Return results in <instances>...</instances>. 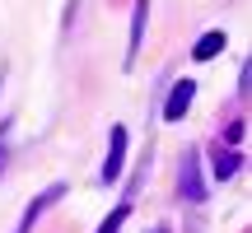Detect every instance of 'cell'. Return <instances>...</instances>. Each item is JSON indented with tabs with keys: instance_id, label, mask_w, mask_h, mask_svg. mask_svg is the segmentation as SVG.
Listing matches in <instances>:
<instances>
[{
	"instance_id": "cell-9",
	"label": "cell",
	"mask_w": 252,
	"mask_h": 233,
	"mask_svg": "<svg viewBox=\"0 0 252 233\" xmlns=\"http://www.w3.org/2000/svg\"><path fill=\"white\" fill-rule=\"evenodd\" d=\"M154 233H163V229H154Z\"/></svg>"
},
{
	"instance_id": "cell-7",
	"label": "cell",
	"mask_w": 252,
	"mask_h": 233,
	"mask_svg": "<svg viewBox=\"0 0 252 233\" xmlns=\"http://www.w3.org/2000/svg\"><path fill=\"white\" fill-rule=\"evenodd\" d=\"M238 173V149H220L215 154V177L224 182V177H234Z\"/></svg>"
},
{
	"instance_id": "cell-2",
	"label": "cell",
	"mask_w": 252,
	"mask_h": 233,
	"mask_svg": "<svg viewBox=\"0 0 252 233\" xmlns=\"http://www.w3.org/2000/svg\"><path fill=\"white\" fill-rule=\"evenodd\" d=\"M61 196H65V182H52V187H47L37 201H28V210H24V219H19V229H14V233H28V229H33V224H37V219H42Z\"/></svg>"
},
{
	"instance_id": "cell-6",
	"label": "cell",
	"mask_w": 252,
	"mask_h": 233,
	"mask_svg": "<svg viewBox=\"0 0 252 233\" xmlns=\"http://www.w3.org/2000/svg\"><path fill=\"white\" fill-rule=\"evenodd\" d=\"M220 52H224V33L215 28V33H206L196 42V52H191V56H196V61H210V56H220Z\"/></svg>"
},
{
	"instance_id": "cell-3",
	"label": "cell",
	"mask_w": 252,
	"mask_h": 233,
	"mask_svg": "<svg viewBox=\"0 0 252 233\" xmlns=\"http://www.w3.org/2000/svg\"><path fill=\"white\" fill-rule=\"evenodd\" d=\"M191 98H196V84L191 80H178L168 93V108H163V121H182V112L191 108Z\"/></svg>"
},
{
	"instance_id": "cell-8",
	"label": "cell",
	"mask_w": 252,
	"mask_h": 233,
	"mask_svg": "<svg viewBox=\"0 0 252 233\" xmlns=\"http://www.w3.org/2000/svg\"><path fill=\"white\" fill-rule=\"evenodd\" d=\"M126 215H131V205H117V210H112L108 219H103V229H98V233H117V229L126 224Z\"/></svg>"
},
{
	"instance_id": "cell-1",
	"label": "cell",
	"mask_w": 252,
	"mask_h": 233,
	"mask_svg": "<svg viewBox=\"0 0 252 233\" xmlns=\"http://www.w3.org/2000/svg\"><path fill=\"white\" fill-rule=\"evenodd\" d=\"M122 163H126V126H112V135H108V159H103V173H98V182H117L122 177Z\"/></svg>"
},
{
	"instance_id": "cell-4",
	"label": "cell",
	"mask_w": 252,
	"mask_h": 233,
	"mask_svg": "<svg viewBox=\"0 0 252 233\" xmlns=\"http://www.w3.org/2000/svg\"><path fill=\"white\" fill-rule=\"evenodd\" d=\"M182 196L187 201H206V182H201V159L196 154H187V163H182Z\"/></svg>"
},
{
	"instance_id": "cell-5",
	"label": "cell",
	"mask_w": 252,
	"mask_h": 233,
	"mask_svg": "<svg viewBox=\"0 0 252 233\" xmlns=\"http://www.w3.org/2000/svg\"><path fill=\"white\" fill-rule=\"evenodd\" d=\"M145 14H150V5H135V14H131V52H126V65L135 61V52H140V37H145Z\"/></svg>"
}]
</instances>
